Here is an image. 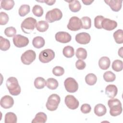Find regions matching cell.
<instances>
[{"label":"cell","instance_id":"cell-1","mask_svg":"<svg viewBox=\"0 0 123 123\" xmlns=\"http://www.w3.org/2000/svg\"><path fill=\"white\" fill-rule=\"evenodd\" d=\"M6 86L10 94L17 96L21 93V87L18 80L14 77H10L6 81Z\"/></svg>","mask_w":123,"mask_h":123},{"label":"cell","instance_id":"cell-2","mask_svg":"<svg viewBox=\"0 0 123 123\" xmlns=\"http://www.w3.org/2000/svg\"><path fill=\"white\" fill-rule=\"evenodd\" d=\"M108 105L110 109V113L112 116H117L122 112L123 109L121 101L117 98H111L108 100Z\"/></svg>","mask_w":123,"mask_h":123},{"label":"cell","instance_id":"cell-3","mask_svg":"<svg viewBox=\"0 0 123 123\" xmlns=\"http://www.w3.org/2000/svg\"><path fill=\"white\" fill-rule=\"evenodd\" d=\"M37 22L36 19L29 17L25 18L22 23L21 27L22 31L25 34H30L36 27Z\"/></svg>","mask_w":123,"mask_h":123},{"label":"cell","instance_id":"cell-4","mask_svg":"<svg viewBox=\"0 0 123 123\" xmlns=\"http://www.w3.org/2000/svg\"><path fill=\"white\" fill-rule=\"evenodd\" d=\"M61 101L60 96L56 94H52L50 95L46 103V108L50 111H54L57 110Z\"/></svg>","mask_w":123,"mask_h":123},{"label":"cell","instance_id":"cell-5","mask_svg":"<svg viewBox=\"0 0 123 123\" xmlns=\"http://www.w3.org/2000/svg\"><path fill=\"white\" fill-rule=\"evenodd\" d=\"M62 17L61 11L58 8H55L49 11L45 15L46 21L49 23H53L56 21L60 20Z\"/></svg>","mask_w":123,"mask_h":123},{"label":"cell","instance_id":"cell-6","mask_svg":"<svg viewBox=\"0 0 123 123\" xmlns=\"http://www.w3.org/2000/svg\"><path fill=\"white\" fill-rule=\"evenodd\" d=\"M55 57V52L51 49H45L39 54V60L42 63H48Z\"/></svg>","mask_w":123,"mask_h":123},{"label":"cell","instance_id":"cell-7","mask_svg":"<svg viewBox=\"0 0 123 123\" xmlns=\"http://www.w3.org/2000/svg\"><path fill=\"white\" fill-rule=\"evenodd\" d=\"M36 52L31 49H29L23 53L21 57V62L25 65H29L36 59Z\"/></svg>","mask_w":123,"mask_h":123},{"label":"cell","instance_id":"cell-8","mask_svg":"<svg viewBox=\"0 0 123 123\" xmlns=\"http://www.w3.org/2000/svg\"><path fill=\"white\" fill-rule=\"evenodd\" d=\"M64 85L66 91L70 93H74L78 88L77 82L74 78L72 77L66 78L64 82Z\"/></svg>","mask_w":123,"mask_h":123},{"label":"cell","instance_id":"cell-9","mask_svg":"<svg viewBox=\"0 0 123 123\" xmlns=\"http://www.w3.org/2000/svg\"><path fill=\"white\" fill-rule=\"evenodd\" d=\"M68 29L76 31L82 28V22L80 18L76 16L72 17L69 21L67 25Z\"/></svg>","mask_w":123,"mask_h":123},{"label":"cell","instance_id":"cell-10","mask_svg":"<svg viewBox=\"0 0 123 123\" xmlns=\"http://www.w3.org/2000/svg\"><path fill=\"white\" fill-rule=\"evenodd\" d=\"M13 43L17 48H23L26 46L29 43V39L27 37L18 34L14 36L12 39Z\"/></svg>","mask_w":123,"mask_h":123},{"label":"cell","instance_id":"cell-11","mask_svg":"<svg viewBox=\"0 0 123 123\" xmlns=\"http://www.w3.org/2000/svg\"><path fill=\"white\" fill-rule=\"evenodd\" d=\"M64 102L67 107L71 110L76 109L79 105L78 100L73 95H67L65 98Z\"/></svg>","mask_w":123,"mask_h":123},{"label":"cell","instance_id":"cell-12","mask_svg":"<svg viewBox=\"0 0 123 123\" xmlns=\"http://www.w3.org/2000/svg\"><path fill=\"white\" fill-rule=\"evenodd\" d=\"M55 39L57 41L62 43H66L69 42L72 39L71 36L66 32H58L55 34Z\"/></svg>","mask_w":123,"mask_h":123},{"label":"cell","instance_id":"cell-13","mask_svg":"<svg viewBox=\"0 0 123 123\" xmlns=\"http://www.w3.org/2000/svg\"><path fill=\"white\" fill-rule=\"evenodd\" d=\"M76 41L80 44H87L91 40L90 35L86 32H82L77 34L75 37Z\"/></svg>","mask_w":123,"mask_h":123},{"label":"cell","instance_id":"cell-14","mask_svg":"<svg viewBox=\"0 0 123 123\" xmlns=\"http://www.w3.org/2000/svg\"><path fill=\"white\" fill-rule=\"evenodd\" d=\"M117 26V23L109 18H104L101 23V27L108 31H111L114 29Z\"/></svg>","mask_w":123,"mask_h":123},{"label":"cell","instance_id":"cell-15","mask_svg":"<svg viewBox=\"0 0 123 123\" xmlns=\"http://www.w3.org/2000/svg\"><path fill=\"white\" fill-rule=\"evenodd\" d=\"M0 104L4 109H9L12 107L13 105L14 100L11 96L5 95L1 98L0 101Z\"/></svg>","mask_w":123,"mask_h":123},{"label":"cell","instance_id":"cell-16","mask_svg":"<svg viewBox=\"0 0 123 123\" xmlns=\"http://www.w3.org/2000/svg\"><path fill=\"white\" fill-rule=\"evenodd\" d=\"M104 1L107 5L110 6L111 9L114 12H118L122 8L123 0H104Z\"/></svg>","mask_w":123,"mask_h":123},{"label":"cell","instance_id":"cell-17","mask_svg":"<svg viewBox=\"0 0 123 123\" xmlns=\"http://www.w3.org/2000/svg\"><path fill=\"white\" fill-rule=\"evenodd\" d=\"M118 92L117 86L114 85H109L105 88V93L107 96L111 98H114Z\"/></svg>","mask_w":123,"mask_h":123},{"label":"cell","instance_id":"cell-18","mask_svg":"<svg viewBox=\"0 0 123 123\" xmlns=\"http://www.w3.org/2000/svg\"><path fill=\"white\" fill-rule=\"evenodd\" d=\"M111 61L108 57L104 56L101 57L98 61V65L102 70H107L110 66Z\"/></svg>","mask_w":123,"mask_h":123},{"label":"cell","instance_id":"cell-19","mask_svg":"<svg viewBox=\"0 0 123 123\" xmlns=\"http://www.w3.org/2000/svg\"><path fill=\"white\" fill-rule=\"evenodd\" d=\"M107 109L102 104H98L95 106L94 113L98 116H102L106 113Z\"/></svg>","mask_w":123,"mask_h":123},{"label":"cell","instance_id":"cell-20","mask_svg":"<svg viewBox=\"0 0 123 123\" xmlns=\"http://www.w3.org/2000/svg\"><path fill=\"white\" fill-rule=\"evenodd\" d=\"M69 2V9L74 12H76L80 11L81 8V5L78 0H70L66 1Z\"/></svg>","mask_w":123,"mask_h":123},{"label":"cell","instance_id":"cell-21","mask_svg":"<svg viewBox=\"0 0 123 123\" xmlns=\"http://www.w3.org/2000/svg\"><path fill=\"white\" fill-rule=\"evenodd\" d=\"M45 44L44 39L40 36L34 37L32 40V44L33 46L37 49H40L42 48Z\"/></svg>","mask_w":123,"mask_h":123},{"label":"cell","instance_id":"cell-22","mask_svg":"<svg viewBox=\"0 0 123 123\" xmlns=\"http://www.w3.org/2000/svg\"><path fill=\"white\" fill-rule=\"evenodd\" d=\"M47 119L46 114L42 112L37 113L35 117L32 120V123H45Z\"/></svg>","mask_w":123,"mask_h":123},{"label":"cell","instance_id":"cell-23","mask_svg":"<svg viewBox=\"0 0 123 123\" xmlns=\"http://www.w3.org/2000/svg\"><path fill=\"white\" fill-rule=\"evenodd\" d=\"M14 4L13 0H2L0 1V8L5 10H10L12 9Z\"/></svg>","mask_w":123,"mask_h":123},{"label":"cell","instance_id":"cell-24","mask_svg":"<svg viewBox=\"0 0 123 123\" xmlns=\"http://www.w3.org/2000/svg\"><path fill=\"white\" fill-rule=\"evenodd\" d=\"M49 25L48 23L46 21H39L36 25V28L37 31L40 32H44L46 31L49 28Z\"/></svg>","mask_w":123,"mask_h":123},{"label":"cell","instance_id":"cell-25","mask_svg":"<svg viewBox=\"0 0 123 123\" xmlns=\"http://www.w3.org/2000/svg\"><path fill=\"white\" fill-rule=\"evenodd\" d=\"M35 87L37 89H42L46 86V81L45 79L41 77L36 78L34 82Z\"/></svg>","mask_w":123,"mask_h":123},{"label":"cell","instance_id":"cell-26","mask_svg":"<svg viewBox=\"0 0 123 123\" xmlns=\"http://www.w3.org/2000/svg\"><path fill=\"white\" fill-rule=\"evenodd\" d=\"M17 116L15 113L12 112H7L5 116V123H16Z\"/></svg>","mask_w":123,"mask_h":123},{"label":"cell","instance_id":"cell-27","mask_svg":"<svg viewBox=\"0 0 123 123\" xmlns=\"http://www.w3.org/2000/svg\"><path fill=\"white\" fill-rule=\"evenodd\" d=\"M0 49L2 51H6L9 49L10 47V42L8 39L0 36Z\"/></svg>","mask_w":123,"mask_h":123},{"label":"cell","instance_id":"cell-28","mask_svg":"<svg viewBox=\"0 0 123 123\" xmlns=\"http://www.w3.org/2000/svg\"><path fill=\"white\" fill-rule=\"evenodd\" d=\"M97 81L96 75L92 73L87 74L85 77V81L86 83L89 86L94 85Z\"/></svg>","mask_w":123,"mask_h":123},{"label":"cell","instance_id":"cell-29","mask_svg":"<svg viewBox=\"0 0 123 123\" xmlns=\"http://www.w3.org/2000/svg\"><path fill=\"white\" fill-rule=\"evenodd\" d=\"M59 86L58 81L53 78H48L46 81V86L47 87L51 90L56 89Z\"/></svg>","mask_w":123,"mask_h":123},{"label":"cell","instance_id":"cell-30","mask_svg":"<svg viewBox=\"0 0 123 123\" xmlns=\"http://www.w3.org/2000/svg\"><path fill=\"white\" fill-rule=\"evenodd\" d=\"M113 36L117 44H122L123 43V31L122 29L116 30L114 32Z\"/></svg>","mask_w":123,"mask_h":123},{"label":"cell","instance_id":"cell-31","mask_svg":"<svg viewBox=\"0 0 123 123\" xmlns=\"http://www.w3.org/2000/svg\"><path fill=\"white\" fill-rule=\"evenodd\" d=\"M62 53L63 55L68 58L72 57L74 54V51L73 47L70 46H65L62 50Z\"/></svg>","mask_w":123,"mask_h":123},{"label":"cell","instance_id":"cell-32","mask_svg":"<svg viewBox=\"0 0 123 123\" xmlns=\"http://www.w3.org/2000/svg\"><path fill=\"white\" fill-rule=\"evenodd\" d=\"M30 11V8L29 5L27 4H23L22 5L18 11V13L19 15L21 17H24Z\"/></svg>","mask_w":123,"mask_h":123},{"label":"cell","instance_id":"cell-33","mask_svg":"<svg viewBox=\"0 0 123 123\" xmlns=\"http://www.w3.org/2000/svg\"><path fill=\"white\" fill-rule=\"evenodd\" d=\"M82 22V28L85 29H88L91 26V20L87 16H84L81 19Z\"/></svg>","mask_w":123,"mask_h":123},{"label":"cell","instance_id":"cell-34","mask_svg":"<svg viewBox=\"0 0 123 123\" xmlns=\"http://www.w3.org/2000/svg\"><path fill=\"white\" fill-rule=\"evenodd\" d=\"M75 55L80 60H85L87 57V51L83 48H79L76 51Z\"/></svg>","mask_w":123,"mask_h":123},{"label":"cell","instance_id":"cell-35","mask_svg":"<svg viewBox=\"0 0 123 123\" xmlns=\"http://www.w3.org/2000/svg\"><path fill=\"white\" fill-rule=\"evenodd\" d=\"M103 78L106 82H111L114 81L115 80L116 75L113 73L109 71L104 73Z\"/></svg>","mask_w":123,"mask_h":123},{"label":"cell","instance_id":"cell-36","mask_svg":"<svg viewBox=\"0 0 123 123\" xmlns=\"http://www.w3.org/2000/svg\"><path fill=\"white\" fill-rule=\"evenodd\" d=\"M112 69L115 72H120L123 70V62L121 60H114L112 63Z\"/></svg>","mask_w":123,"mask_h":123},{"label":"cell","instance_id":"cell-37","mask_svg":"<svg viewBox=\"0 0 123 123\" xmlns=\"http://www.w3.org/2000/svg\"><path fill=\"white\" fill-rule=\"evenodd\" d=\"M33 14L37 17H41L43 14V9L39 5H35L32 8Z\"/></svg>","mask_w":123,"mask_h":123},{"label":"cell","instance_id":"cell-38","mask_svg":"<svg viewBox=\"0 0 123 123\" xmlns=\"http://www.w3.org/2000/svg\"><path fill=\"white\" fill-rule=\"evenodd\" d=\"M16 33V29L13 26H10L5 28L4 34L8 37H12L15 36Z\"/></svg>","mask_w":123,"mask_h":123},{"label":"cell","instance_id":"cell-39","mask_svg":"<svg viewBox=\"0 0 123 123\" xmlns=\"http://www.w3.org/2000/svg\"><path fill=\"white\" fill-rule=\"evenodd\" d=\"M52 73L57 76H62L64 73V69L61 66H57L52 69Z\"/></svg>","mask_w":123,"mask_h":123},{"label":"cell","instance_id":"cell-40","mask_svg":"<svg viewBox=\"0 0 123 123\" xmlns=\"http://www.w3.org/2000/svg\"><path fill=\"white\" fill-rule=\"evenodd\" d=\"M104 17L102 15H98L94 19V25L98 29H101V23Z\"/></svg>","mask_w":123,"mask_h":123},{"label":"cell","instance_id":"cell-41","mask_svg":"<svg viewBox=\"0 0 123 123\" xmlns=\"http://www.w3.org/2000/svg\"><path fill=\"white\" fill-rule=\"evenodd\" d=\"M9 21V16L5 12H1L0 13V25H5Z\"/></svg>","mask_w":123,"mask_h":123},{"label":"cell","instance_id":"cell-42","mask_svg":"<svg viewBox=\"0 0 123 123\" xmlns=\"http://www.w3.org/2000/svg\"><path fill=\"white\" fill-rule=\"evenodd\" d=\"M81 111L82 113L85 114H87L89 113L91 110V107L90 105L88 104H84L81 107Z\"/></svg>","mask_w":123,"mask_h":123},{"label":"cell","instance_id":"cell-43","mask_svg":"<svg viewBox=\"0 0 123 123\" xmlns=\"http://www.w3.org/2000/svg\"><path fill=\"white\" fill-rule=\"evenodd\" d=\"M86 64L82 60H78L76 62L75 66L78 70H83L86 67Z\"/></svg>","mask_w":123,"mask_h":123},{"label":"cell","instance_id":"cell-44","mask_svg":"<svg viewBox=\"0 0 123 123\" xmlns=\"http://www.w3.org/2000/svg\"><path fill=\"white\" fill-rule=\"evenodd\" d=\"M39 2H44L48 5H52L56 2L55 0H37Z\"/></svg>","mask_w":123,"mask_h":123},{"label":"cell","instance_id":"cell-45","mask_svg":"<svg viewBox=\"0 0 123 123\" xmlns=\"http://www.w3.org/2000/svg\"><path fill=\"white\" fill-rule=\"evenodd\" d=\"M93 1H94V0H82V2H83V3L85 5H90Z\"/></svg>","mask_w":123,"mask_h":123},{"label":"cell","instance_id":"cell-46","mask_svg":"<svg viewBox=\"0 0 123 123\" xmlns=\"http://www.w3.org/2000/svg\"><path fill=\"white\" fill-rule=\"evenodd\" d=\"M122 49H123V48H121L119 49V51H118V55L121 56L122 58H123V51H122Z\"/></svg>","mask_w":123,"mask_h":123}]
</instances>
